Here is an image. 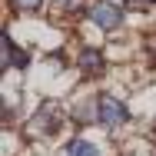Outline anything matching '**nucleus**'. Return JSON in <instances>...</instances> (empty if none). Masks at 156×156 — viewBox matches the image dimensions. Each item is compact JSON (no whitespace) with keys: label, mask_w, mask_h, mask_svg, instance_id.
Listing matches in <instances>:
<instances>
[{"label":"nucleus","mask_w":156,"mask_h":156,"mask_svg":"<svg viewBox=\"0 0 156 156\" xmlns=\"http://www.w3.org/2000/svg\"><path fill=\"white\" fill-rule=\"evenodd\" d=\"M96 120H100V126H106V129H116V126H123L129 120V110L116 96L103 93V96H96Z\"/></svg>","instance_id":"1"},{"label":"nucleus","mask_w":156,"mask_h":156,"mask_svg":"<svg viewBox=\"0 0 156 156\" xmlns=\"http://www.w3.org/2000/svg\"><path fill=\"white\" fill-rule=\"evenodd\" d=\"M60 106H57V103H43V106H40V110H37V116H33V129H37V133H57V129H60Z\"/></svg>","instance_id":"2"},{"label":"nucleus","mask_w":156,"mask_h":156,"mask_svg":"<svg viewBox=\"0 0 156 156\" xmlns=\"http://www.w3.org/2000/svg\"><path fill=\"white\" fill-rule=\"evenodd\" d=\"M90 20H93L100 30H116V27L123 23V13H120V7H113V3H96L93 10H90Z\"/></svg>","instance_id":"3"},{"label":"nucleus","mask_w":156,"mask_h":156,"mask_svg":"<svg viewBox=\"0 0 156 156\" xmlns=\"http://www.w3.org/2000/svg\"><path fill=\"white\" fill-rule=\"evenodd\" d=\"M80 70L83 73H90V76H96V73H103V66H106V57L96 50V47H83L80 50Z\"/></svg>","instance_id":"4"},{"label":"nucleus","mask_w":156,"mask_h":156,"mask_svg":"<svg viewBox=\"0 0 156 156\" xmlns=\"http://www.w3.org/2000/svg\"><path fill=\"white\" fill-rule=\"evenodd\" d=\"M27 63H30L27 50H17V43H13L10 37H3V66H17V70H23Z\"/></svg>","instance_id":"5"},{"label":"nucleus","mask_w":156,"mask_h":156,"mask_svg":"<svg viewBox=\"0 0 156 156\" xmlns=\"http://www.w3.org/2000/svg\"><path fill=\"white\" fill-rule=\"evenodd\" d=\"M66 156H100V150H96L90 140H73L66 146Z\"/></svg>","instance_id":"6"},{"label":"nucleus","mask_w":156,"mask_h":156,"mask_svg":"<svg viewBox=\"0 0 156 156\" xmlns=\"http://www.w3.org/2000/svg\"><path fill=\"white\" fill-rule=\"evenodd\" d=\"M10 3H13L17 10H23V13H30V10H37V7H40L43 0H10Z\"/></svg>","instance_id":"7"},{"label":"nucleus","mask_w":156,"mask_h":156,"mask_svg":"<svg viewBox=\"0 0 156 156\" xmlns=\"http://www.w3.org/2000/svg\"><path fill=\"white\" fill-rule=\"evenodd\" d=\"M57 7H66V10H73V13H83V3L80 0H53Z\"/></svg>","instance_id":"8"},{"label":"nucleus","mask_w":156,"mask_h":156,"mask_svg":"<svg viewBox=\"0 0 156 156\" xmlns=\"http://www.w3.org/2000/svg\"><path fill=\"white\" fill-rule=\"evenodd\" d=\"M129 7H150V3H156V0H126Z\"/></svg>","instance_id":"9"}]
</instances>
